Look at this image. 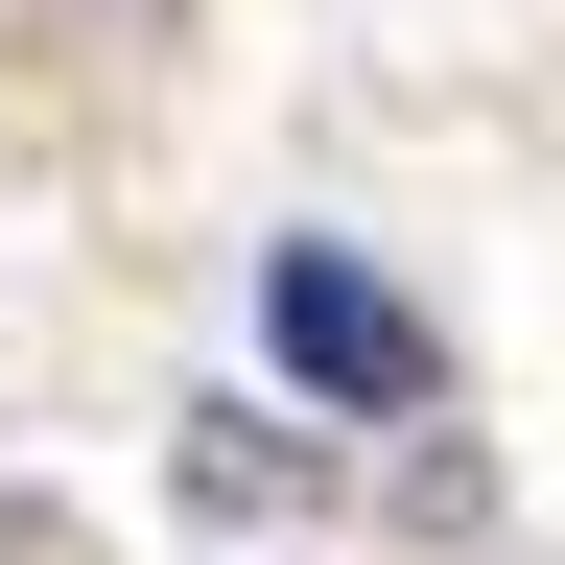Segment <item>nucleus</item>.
<instances>
[{"instance_id":"nucleus-1","label":"nucleus","mask_w":565,"mask_h":565,"mask_svg":"<svg viewBox=\"0 0 565 565\" xmlns=\"http://www.w3.org/2000/svg\"><path fill=\"white\" fill-rule=\"evenodd\" d=\"M259 353H282L330 424H424V377H448V353H424V307H401L353 236H259Z\"/></svg>"},{"instance_id":"nucleus-2","label":"nucleus","mask_w":565,"mask_h":565,"mask_svg":"<svg viewBox=\"0 0 565 565\" xmlns=\"http://www.w3.org/2000/svg\"><path fill=\"white\" fill-rule=\"evenodd\" d=\"M330 448H307V424H259V401H212L189 424V494H212V519H259V494H307Z\"/></svg>"}]
</instances>
